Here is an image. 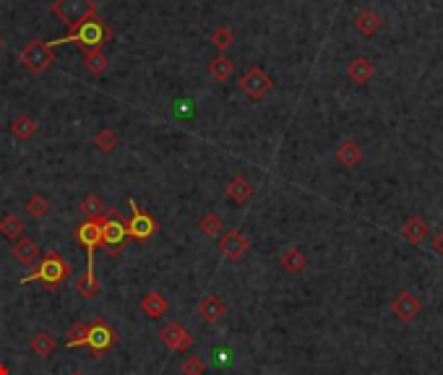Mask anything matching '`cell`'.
<instances>
[{
	"instance_id": "cell-8",
	"label": "cell",
	"mask_w": 443,
	"mask_h": 375,
	"mask_svg": "<svg viewBox=\"0 0 443 375\" xmlns=\"http://www.w3.org/2000/svg\"><path fill=\"white\" fill-rule=\"evenodd\" d=\"M271 89H274V81L263 68H250L240 76V91L248 94L250 99H263Z\"/></svg>"
},
{
	"instance_id": "cell-21",
	"label": "cell",
	"mask_w": 443,
	"mask_h": 375,
	"mask_svg": "<svg viewBox=\"0 0 443 375\" xmlns=\"http://www.w3.org/2000/svg\"><path fill=\"white\" fill-rule=\"evenodd\" d=\"M428 222L420 219V216H410L404 225H401V237L407 240V243H422L425 237H428Z\"/></svg>"
},
{
	"instance_id": "cell-30",
	"label": "cell",
	"mask_w": 443,
	"mask_h": 375,
	"mask_svg": "<svg viewBox=\"0 0 443 375\" xmlns=\"http://www.w3.org/2000/svg\"><path fill=\"white\" fill-rule=\"evenodd\" d=\"M118 143H120V139L112 128H102L97 136H94V146H97L99 151H105V154L118 149Z\"/></svg>"
},
{
	"instance_id": "cell-12",
	"label": "cell",
	"mask_w": 443,
	"mask_h": 375,
	"mask_svg": "<svg viewBox=\"0 0 443 375\" xmlns=\"http://www.w3.org/2000/svg\"><path fill=\"white\" fill-rule=\"evenodd\" d=\"M391 311H394V315L399 318V321L404 323H412L417 315H420V300L412 295V292H399L397 297H394V302H391Z\"/></svg>"
},
{
	"instance_id": "cell-11",
	"label": "cell",
	"mask_w": 443,
	"mask_h": 375,
	"mask_svg": "<svg viewBox=\"0 0 443 375\" xmlns=\"http://www.w3.org/2000/svg\"><path fill=\"white\" fill-rule=\"evenodd\" d=\"M250 247V240L240 229H227L225 235L219 237V250L227 261H240L245 256V250Z\"/></svg>"
},
{
	"instance_id": "cell-36",
	"label": "cell",
	"mask_w": 443,
	"mask_h": 375,
	"mask_svg": "<svg viewBox=\"0 0 443 375\" xmlns=\"http://www.w3.org/2000/svg\"><path fill=\"white\" fill-rule=\"evenodd\" d=\"M11 370H8V365H0V375H8Z\"/></svg>"
},
{
	"instance_id": "cell-29",
	"label": "cell",
	"mask_w": 443,
	"mask_h": 375,
	"mask_svg": "<svg viewBox=\"0 0 443 375\" xmlns=\"http://www.w3.org/2000/svg\"><path fill=\"white\" fill-rule=\"evenodd\" d=\"M78 209H81L89 219H102V216L107 214V209H105V204L99 201L97 195H84L81 204H78Z\"/></svg>"
},
{
	"instance_id": "cell-22",
	"label": "cell",
	"mask_w": 443,
	"mask_h": 375,
	"mask_svg": "<svg viewBox=\"0 0 443 375\" xmlns=\"http://www.w3.org/2000/svg\"><path fill=\"white\" fill-rule=\"evenodd\" d=\"M360 159H363V151H360V146H357L355 141H342V143H339V149H336V162H339L342 167L352 170V167H357V162Z\"/></svg>"
},
{
	"instance_id": "cell-31",
	"label": "cell",
	"mask_w": 443,
	"mask_h": 375,
	"mask_svg": "<svg viewBox=\"0 0 443 375\" xmlns=\"http://www.w3.org/2000/svg\"><path fill=\"white\" fill-rule=\"evenodd\" d=\"M209 42L214 44L219 53H225V50H229V47H232V42H235V34H232V29H227V26H219V29H214V32H211Z\"/></svg>"
},
{
	"instance_id": "cell-27",
	"label": "cell",
	"mask_w": 443,
	"mask_h": 375,
	"mask_svg": "<svg viewBox=\"0 0 443 375\" xmlns=\"http://www.w3.org/2000/svg\"><path fill=\"white\" fill-rule=\"evenodd\" d=\"M84 68H87L92 76H102L110 68L107 55L102 53V50H97V53H87L84 55Z\"/></svg>"
},
{
	"instance_id": "cell-4",
	"label": "cell",
	"mask_w": 443,
	"mask_h": 375,
	"mask_svg": "<svg viewBox=\"0 0 443 375\" xmlns=\"http://www.w3.org/2000/svg\"><path fill=\"white\" fill-rule=\"evenodd\" d=\"M53 16L58 21H63L68 29H73L78 21H84L87 16H94L97 3L94 0H53Z\"/></svg>"
},
{
	"instance_id": "cell-13",
	"label": "cell",
	"mask_w": 443,
	"mask_h": 375,
	"mask_svg": "<svg viewBox=\"0 0 443 375\" xmlns=\"http://www.w3.org/2000/svg\"><path fill=\"white\" fill-rule=\"evenodd\" d=\"M76 292L84 297V300H94L99 292H102V281L94 274V258H89L87 271L76 279Z\"/></svg>"
},
{
	"instance_id": "cell-20",
	"label": "cell",
	"mask_w": 443,
	"mask_h": 375,
	"mask_svg": "<svg viewBox=\"0 0 443 375\" xmlns=\"http://www.w3.org/2000/svg\"><path fill=\"white\" fill-rule=\"evenodd\" d=\"M209 76H211L214 81H219V84H225V81H229V78L235 76V63H232L225 53H219L214 60L209 63Z\"/></svg>"
},
{
	"instance_id": "cell-2",
	"label": "cell",
	"mask_w": 443,
	"mask_h": 375,
	"mask_svg": "<svg viewBox=\"0 0 443 375\" xmlns=\"http://www.w3.org/2000/svg\"><path fill=\"white\" fill-rule=\"evenodd\" d=\"M68 277H71V263H68L63 256H58V253H47V256L37 263V268L29 271V274L21 279V284L40 281V284H44V287L55 290V287H60Z\"/></svg>"
},
{
	"instance_id": "cell-38",
	"label": "cell",
	"mask_w": 443,
	"mask_h": 375,
	"mask_svg": "<svg viewBox=\"0 0 443 375\" xmlns=\"http://www.w3.org/2000/svg\"><path fill=\"white\" fill-rule=\"evenodd\" d=\"M73 375H84V373H73Z\"/></svg>"
},
{
	"instance_id": "cell-32",
	"label": "cell",
	"mask_w": 443,
	"mask_h": 375,
	"mask_svg": "<svg viewBox=\"0 0 443 375\" xmlns=\"http://www.w3.org/2000/svg\"><path fill=\"white\" fill-rule=\"evenodd\" d=\"M87 333H89V326L87 323H73L71 329H68V339H65V347H84L87 344Z\"/></svg>"
},
{
	"instance_id": "cell-14",
	"label": "cell",
	"mask_w": 443,
	"mask_h": 375,
	"mask_svg": "<svg viewBox=\"0 0 443 375\" xmlns=\"http://www.w3.org/2000/svg\"><path fill=\"white\" fill-rule=\"evenodd\" d=\"M11 253L21 266H32V263H37L40 256H42V250H40V245L34 243L32 237H19V240L13 243Z\"/></svg>"
},
{
	"instance_id": "cell-18",
	"label": "cell",
	"mask_w": 443,
	"mask_h": 375,
	"mask_svg": "<svg viewBox=\"0 0 443 375\" xmlns=\"http://www.w3.org/2000/svg\"><path fill=\"white\" fill-rule=\"evenodd\" d=\"M256 193V188H253V182L245 180V177H235V180H229L227 185V198L232 204H248L250 198Z\"/></svg>"
},
{
	"instance_id": "cell-37",
	"label": "cell",
	"mask_w": 443,
	"mask_h": 375,
	"mask_svg": "<svg viewBox=\"0 0 443 375\" xmlns=\"http://www.w3.org/2000/svg\"><path fill=\"white\" fill-rule=\"evenodd\" d=\"M3 44H6V40H3V37H0V50H3Z\"/></svg>"
},
{
	"instance_id": "cell-19",
	"label": "cell",
	"mask_w": 443,
	"mask_h": 375,
	"mask_svg": "<svg viewBox=\"0 0 443 375\" xmlns=\"http://www.w3.org/2000/svg\"><path fill=\"white\" fill-rule=\"evenodd\" d=\"M167 308H170V302L164 300L162 292H149V295L141 300V311L146 313L152 321H159L164 313H167Z\"/></svg>"
},
{
	"instance_id": "cell-6",
	"label": "cell",
	"mask_w": 443,
	"mask_h": 375,
	"mask_svg": "<svg viewBox=\"0 0 443 375\" xmlns=\"http://www.w3.org/2000/svg\"><path fill=\"white\" fill-rule=\"evenodd\" d=\"M128 227V237L139 240V243H146L157 235V222H154L152 214H146L144 209H139V204L130 198V219L125 222Z\"/></svg>"
},
{
	"instance_id": "cell-35",
	"label": "cell",
	"mask_w": 443,
	"mask_h": 375,
	"mask_svg": "<svg viewBox=\"0 0 443 375\" xmlns=\"http://www.w3.org/2000/svg\"><path fill=\"white\" fill-rule=\"evenodd\" d=\"M433 250H435V253L443 258V229H438V232H435V237H433Z\"/></svg>"
},
{
	"instance_id": "cell-26",
	"label": "cell",
	"mask_w": 443,
	"mask_h": 375,
	"mask_svg": "<svg viewBox=\"0 0 443 375\" xmlns=\"http://www.w3.org/2000/svg\"><path fill=\"white\" fill-rule=\"evenodd\" d=\"M32 352L37 354V357H50V354L55 352V339L50 336L47 331H40L32 336Z\"/></svg>"
},
{
	"instance_id": "cell-23",
	"label": "cell",
	"mask_w": 443,
	"mask_h": 375,
	"mask_svg": "<svg viewBox=\"0 0 443 375\" xmlns=\"http://www.w3.org/2000/svg\"><path fill=\"white\" fill-rule=\"evenodd\" d=\"M24 229H26V225H24L21 216H16V214L3 216V222H0V235L13 240V243H16L19 237H24Z\"/></svg>"
},
{
	"instance_id": "cell-33",
	"label": "cell",
	"mask_w": 443,
	"mask_h": 375,
	"mask_svg": "<svg viewBox=\"0 0 443 375\" xmlns=\"http://www.w3.org/2000/svg\"><path fill=\"white\" fill-rule=\"evenodd\" d=\"M26 211H29V216H34V219H44V216L50 214V201H47L44 195H32V198L26 201Z\"/></svg>"
},
{
	"instance_id": "cell-7",
	"label": "cell",
	"mask_w": 443,
	"mask_h": 375,
	"mask_svg": "<svg viewBox=\"0 0 443 375\" xmlns=\"http://www.w3.org/2000/svg\"><path fill=\"white\" fill-rule=\"evenodd\" d=\"M115 342H118V331H115L112 326H107L105 321H94L89 326L87 344H84V347H89V349L94 352V357H102L107 349L115 347Z\"/></svg>"
},
{
	"instance_id": "cell-25",
	"label": "cell",
	"mask_w": 443,
	"mask_h": 375,
	"mask_svg": "<svg viewBox=\"0 0 443 375\" xmlns=\"http://www.w3.org/2000/svg\"><path fill=\"white\" fill-rule=\"evenodd\" d=\"M308 263V258H305L303 250H297V247H290V250H284V256H281V268L287 271V274H300Z\"/></svg>"
},
{
	"instance_id": "cell-5",
	"label": "cell",
	"mask_w": 443,
	"mask_h": 375,
	"mask_svg": "<svg viewBox=\"0 0 443 375\" xmlns=\"http://www.w3.org/2000/svg\"><path fill=\"white\" fill-rule=\"evenodd\" d=\"M19 58L32 73H44L55 63V47H50V42H44V40H32Z\"/></svg>"
},
{
	"instance_id": "cell-34",
	"label": "cell",
	"mask_w": 443,
	"mask_h": 375,
	"mask_svg": "<svg viewBox=\"0 0 443 375\" xmlns=\"http://www.w3.org/2000/svg\"><path fill=\"white\" fill-rule=\"evenodd\" d=\"M206 363L198 357V354H188L183 363V375H204Z\"/></svg>"
},
{
	"instance_id": "cell-3",
	"label": "cell",
	"mask_w": 443,
	"mask_h": 375,
	"mask_svg": "<svg viewBox=\"0 0 443 375\" xmlns=\"http://www.w3.org/2000/svg\"><path fill=\"white\" fill-rule=\"evenodd\" d=\"M128 240V227L118 209H107V214L102 216V245L107 247L110 256H118L120 247Z\"/></svg>"
},
{
	"instance_id": "cell-15",
	"label": "cell",
	"mask_w": 443,
	"mask_h": 375,
	"mask_svg": "<svg viewBox=\"0 0 443 375\" xmlns=\"http://www.w3.org/2000/svg\"><path fill=\"white\" fill-rule=\"evenodd\" d=\"M198 318L204 323H216L225 318V313H227V305L219 300L216 295H206L204 300L198 302Z\"/></svg>"
},
{
	"instance_id": "cell-17",
	"label": "cell",
	"mask_w": 443,
	"mask_h": 375,
	"mask_svg": "<svg viewBox=\"0 0 443 375\" xmlns=\"http://www.w3.org/2000/svg\"><path fill=\"white\" fill-rule=\"evenodd\" d=\"M381 24H383V19H381V13H376L373 8H365V11H360L355 16V26L363 37H376Z\"/></svg>"
},
{
	"instance_id": "cell-10",
	"label": "cell",
	"mask_w": 443,
	"mask_h": 375,
	"mask_svg": "<svg viewBox=\"0 0 443 375\" xmlns=\"http://www.w3.org/2000/svg\"><path fill=\"white\" fill-rule=\"evenodd\" d=\"M76 240L87 247V256L94 258V250L102 247V219H84L76 227Z\"/></svg>"
},
{
	"instance_id": "cell-1",
	"label": "cell",
	"mask_w": 443,
	"mask_h": 375,
	"mask_svg": "<svg viewBox=\"0 0 443 375\" xmlns=\"http://www.w3.org/2000/svg\"><path fill=\"white\" fill-rule=\"evenodd\" d=\"M112 40V29H110L107 24L99 19V13L94 16H87L84 21H78L73 29H68L65 37H58L50 42V47H58V44H65V42H73L81 50V53H97V50H105V44Z\"/></svg>"
},
{
	"instance_id": "cell-9",
	"label": "cell",
	"mask_w": 443,
	"mask_h": 375,
	"mask_svg": "<svg viewBox=\"0 0 443 375\" xmlns=\"http://www.w3.org/2000/svg\"><path fill=\"white\" fill-rule=\"evenodd\" d=\"M159 342L167 347V349H173V352H188L191 347H193V336L185 331L180 323H167L162 326V331H159Z\"/></svg>"
},
{
	"instance_id": "cell-28",
	"label": "cell",
	"mask_w": 443,
	"mask_h": 375,
	"mask_svg": "<svg viewBox=\"0 0 443 375\" xmlns=\"http://www.w3.org/2000/svg\"><path fill=\"white\" fill-rule=\"evenodd\" d=\"M198 229H201V235L209 237V240H216V237H222L225 232V225H222V219L216 214H206L204 219H201V225H198Z\"/></svg>"
},
{
	"instance_id": "cell-16",
	"label": "cell",
	"mask_w": 443,
	"mask_h": 375,
	"mask_svg": "<svg viewBox=\"0 0 443 375\" xmlns=\"http://www.w3.org/2000/svg\"><path fill=\"white\" fill-rule=\"evenodd\" d=\"M373 73H376V65L370 63L367 58H352L349 60V65H347V76H349V81L357 86H365L370 78H373Z\"/></svg>"
},
{
	"instance_id": "cell-24",
	"label": "cell",
	"mask_w": 443,
	"mask_h": 375,
	"mask_svg": "<svg viewBox=\"0 0 443 375\" xmlns=\"http://www.w3.org/2000/svg\"><path fill=\"white\" fill-rule=\"evenodd\" d=\"M11 133L19 141H29L34 133H37V123H34L29 115H16V118L11 120Z\"/></svg>"
}]
</instances>
